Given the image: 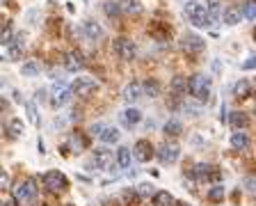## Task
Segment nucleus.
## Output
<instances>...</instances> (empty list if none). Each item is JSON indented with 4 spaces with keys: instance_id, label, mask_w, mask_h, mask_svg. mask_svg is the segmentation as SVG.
I'll list each match as a JSON object with an SVG mask.
<instances>
[{
    "instance_id": "f257e3e1",
    "label": "nucleus",
    "mask_w": 256,
    "mask_h": 206,
    "mask_svg": "<svg viewBox=\"0 0 256 206\" xmlns=\"http://www.w3.org/2000/svg\"><path fill=\"white\" fill-rule=\"evenodd\" d=\"M183 14H186V19L194 28H213L215 26L213 16L208 14L206 3H202V0H188L186 5H183Z\"/></svg>"
},
{
    "instance_id": "f03ea898",
    "label": "nucleus",
    "mask_w": 256,
    "mask_h": 206,
    "mask_svg": "<svg viewBox=\"0 0 256 206\" xmlns=\"http://www.w3.org/2000/svg\"><path fill=\"white\" fill-rule=\"evenodd\" d=\"M188 92H190L192 99L206 103V101L210 99V92H213V80L208 78V76H204V74L192 76V78L188 80Z\"/></svg>"
},
{
    "instance_id": "7ed1b4c3",
    "label": "nucleus",
    "mask_w": 256,
    "mask_h": 206,
    "mask_svg": "<svg viewBox=\"0 0 256 206\" xmlns=\"http://www.w3.org/2000/svg\"><path fill=\"white\" fill-rule=\"evenodd\" d=\"M10 190H12V197L16 199V204H28L37 195V183H34V179H23L12 185Z\"/></svg>"
},
{
    "instance_id": "20e7f679",
    "label": "nucleus",
    "mask_w": 256,
    "mask_h": 206,
    "mask_svg": "<svg viewBox=\"0 0 256 206\" xmlns=\"http://www.w3.org/2000/svg\"><path fill=\"white\" fill-rule=\"evenodd\" d=\"M42 181H44V188H46L48 192H64L66 188H69V179H66L60 169H50V172H46Z\"/></svg>"
},
{
    "instance_id": "39448f33",
    "label": "nucleus",
    "mask_w": 256,
    "mask_h": 206,
    "mask_svg": "<svg viewBox=\"0 0 256 206\" xmlns=\"http://www.w3.org/2000/svg\"><path fill=\"white\" fill-rule=\"evenodd\" d=\"M112 51H114V55H117L119 60H124V62H130V60H135V55H138L135 42L133 39H128V37H117L114 39Z\"/></svg>"
},
{
    "instance_id": "423d86ee",
    "label": "nucleus",
    "mask_w": 256,
    "mask_h": 206,
    "mask_svg": "<svg viewBox=\"0 0 256 206\" xmlns=\"http://www.w3.org/2000/svg\"><path fill=\"white\" fill-rule=\"evenodd\" d=\"M192 176L197 181H213V183H220V181H222V172L210 163H197L194 169H192Z\"/></svg>"
},
{
    "instance_id": "0eeeda50",
    "label": "nucleus",
    "mask_w": 256,
    "mask_h": 206,
    "mask_svg": "<svg viewBox=\"0 0 256 206\" xmlns=\"http://www.w3.org/2000/svg\"><path fill=\"white\" fill-rule=\"evenodd\" d=\"M96 90H98V83L92 78H76L74 85H71V92H74V96H78V99H90Z\"/></svg>"
},
{
    "instance_id": "6e6552de",
    "label": "nucleus",
    "mask_w": 256,
    "mask_h": 206,
    "mask_svg": "<svg viewBox=\"0 0 256 206\" xmlns=\"http://www.w3.org/2000/svg\"><path fill=\"white\" fill-rule=\"evenodd\" d=\"M156 156H158V160L162 165H174L176 160H178V156H181V147L176 142H165L156 151Z\"/></svg>"
},
{
    "instance_id": "1a4fd4ad",
    "label": "nucleus",
    "mask_w": 256,
    "mask_h": 206,
    "mask_svg": "<svg viewBox=\"0 0 256 206\" xmlns=\"http://www.w3.org/2000/svg\"><path fill=\"white\" fill-rule=\"evenodd\" d=\"M181 48L186 51V53H190V55H197V53H202L204 48H206V42H204V37L194 35V32H186L183 39H181Z\"/></svg>"
},
{
    "instance_id": "9d476101",
    "label": "nucleus",
    "mask_w": 256,
    "mask_h": 206,
    "mask_svg": "<svg viewBox=\"0 0 256 206\" xmlns=\"http://www.w3.org/2000/svg\"><path fill=\"white\" fill-rule=\"evenodd\" d=\"M92 133L106 144H112V142H117L119 140V128L106 126V124H94V126H92Z\"/></svg>"
},
{
    "instance_id": "9b49d317",
    "label": "nucleus",
    "mask_w": 256,
    "mask_h": 206,
    "mask_svg": "<svg viewBox=\"0 0 256 206\" xmlns=\"http://www.w3.org/2000/svg\"><path fill=\"white\" fill-rule=\"evenodd\" d=\"M133 156H135V160H138V163H149V160L156 156L154 144H151L149 140H138V142H135V147H133Z\"/></svg>"
},
{
    "instance_id": "f8f14e48",
    "label": "nucleus",
    "mask_w": 256,
    "mask_h": 206,
    "mask_svg": "<svg viewBox=\"0 0 256 206\" xmlns=\"http://www.w3.org/2000/svg\"><path fill=\"white\" fill-rule=\"evenodd\" d=\"M92 163H94L96 169H103V172H108V169H114L112 151H108V149H94V158H92Z\"/></svg>"
},
{
    "instance_id": "ddd939ff",
    "label": "nucleus",
    "mask_w": 256,
    "mask_h": 206,
    "mask_svg": "<svg viewBox=\"0 0 256 206\" xmlns=\"http://www.w3.org/2000/svg\"><path fill=\"white\" fill-rule=\"evenodd\" d=\"M64 69L76 74V71H82L85 69V55L80 53V51H69V53L64 55Z\"/></svg>"
},
{
    "instance_id": "4468645a",
    "label": "nucleus",
    "mask_w": 256,
    "mask_h": 206,
    "mask_svg": "<svg viewBox=\"0 0 256 206\" xmlns=\"http://www.w3.org/2000/svg\"><path fill=\"white\" fill-rule=\"evenodd\" d=\"M71 96H74L71 87H66L64 83H58L53 87V101H50V103H53L55 108H62V106H66V103L71 101Z\"/></svg>"
},
{
    "instance_id": "2eb2a0df",
    "label": "nucleus",
    "mask_w": 256,
    "mask_h": 206,
    "mask_svg": "<svg viewBox=\"0 0 256 206\" xmlns=\"http://www.w3.org/2000/svg\"><path fill=\"white\" fill-rule=\"evenodd\" d=\"M80 30H82V35H85L90 42H98V39L106 35L103 32V28L98 26L96 21H92V19H87V21H82V26H80Z\"/></svg>"
},
{
    "instance_id": "dca6fc26",
    "label": "nucleus",
    "mask_w": 256,
    "mask_h": 206,
    "mask_svg": "<svg viewBox=\"0 0 256 206\" xmlns=\"http://www.w3.org/2000/svg\"><path fill=\"white\" fill-rule=\"evenodd\" d=\"M142 122V112L138 110V108H126V110L122 112V124L124 126H138V124Z\"/></svg>"
},
{
    "instance_id": "f3484780",
    "label": "nucleus",
    "mask_w": 256,
    "mask_h": 206,
    "mask_svg": "<svg viewBox=\"0 0 256 206\" xmlns=\"http://www.w3.org/2000/svg\"><path fill=\"white\" fill-rule=\"evenodd\" d=\"M142 85L140 83H128L126 87H124V101H126V103H135V101L140 99V96H142Z\"/></svg>"
},
{
    "instance_id": "a211bd4d",
    "label": "nucleus",
    "mask_w": 256,
    "mask_h": 206,
    "mask_svg": "<svg viewBox=\"0 0 256 206\" xmlns=\"http://www.w3.org/2000/svg\"><path fill=\"white\" fill-rule=\"evenodd\" d=\"M222 19H224V23H226V26H238L240 19H245V16H242V10H240V7L231 5V7H226V10H224Z\"/></svg>"
},
{
    "instance_id": "6ab92c4d",
    "label": "nucleus",
    "mask_w": 256,
    "mask_h": 206,
    "mask_svg": "<svg viewBox=\"0 0 256 206\" xmlns=\"http://www.w3.org/2000/svg\"><path fill=\"white\" fill-rule=\"evenodd\" d=\"M252 94V83L247 78H240L238 83L234 85V96L236 99H247Z\"/></svg>"
},
{
    "instance_id": "aec40b11",
    "label": "nucleus",
    "mask_w": 256,
    "mask_h": 206,
    "mask_svg": "<svg viewBox=\"0 0 256 206\" xmlns=\"http://www.w3.org/2000/svg\"><path fill=\"white\" fill-rule=\"evenodd\" d=\"M229 122H231V126H234L236 131H242V128H247V126H250V117H247L245 112L236 110V112H231Z\"/></svg>"
},
{
    "instance_id": "412c9836",
    "label": "nucleus",
    "mask_w": 256,
    "mask_h": 206,
    "mask_svg": "<svg viewBox=\"0 0 256 206\" xmlns=\"http://www.w3.org/2000/svg\"><path fill=\"white\" fill-rule=\"evenodd\" d=\"M231 147H234L236 151H245V149L250 147V137H247V133L236 131L234 135H231Z\"/></svg>"
},
{
    "instance_id": "4be33fe9",
    "label": "nucleus",
    "mask_w": 256,
    "mask_h": 206,
    "mask_svg": "<svg viewBox=\"0 0 256 206\" xmlns=\"http://www.w3.org/2000/svg\"><path fill=\"white\" fill-rule=\"evenodd\" d=\"M151 201H154V206H176V199L167 190H158L151 197Z\"/></svg>"
},
{
    "instance_id": "5701e85b",
    "label": "nucleus",
    "mask_w": 256,
    "mask_h": 206,
    "mask_svg": "<svg viewBox=\"0 0 256 206\" xmlns=\"http://www.w3.org/2000/svg\"><path fill=\"white\" fill-rule=\"evenodd\" d=\"M142 90H144V94L149 96V99H156V96H160V83L158 80H154V78H146L142 83Z\"/></svg>"
},
{
    "instance_id": "b1692460",
    "label": "nucleus",
    "mask_w": 256,
    "mask_h": 206,
    "mask_svg": "<svg viewBox=\"0 0 256 206\" xmlns=\"http://www.w3.org/2000/svg\"><path fill=\"white\" fill-rule=\"evenodd\" d=\"M206 7H208V14L213 16L215 23H218L220 19L224 16V12H222V0H206Z\"/></svg>"
},
{
    "instance_id": "393cba45",
    "label": "nucleus",
    "mask_w": 256,
    "mask_h": 206,
    "mask_svg": "<svg viewBox=\"0 0 256 206\" xmlns=\"http://www.w3.org/2000/svg\"><path fill=\"white\" fill-rule=\"evenodd\" d=\"M133 158H135V156H133V151H130L128 147H119L117 149V160H119V165H122L124 169L130 167V160H133Z\"/></svg>"
},
{
    "instance_id": "a878e982",
    "label": "nucleus",
    "mask_w": 256,
    "mask_h": 206,
    "mask_svg": "<svg viewBox=\"0 0 256 206\" xmlns=\"http://www.w3.org/2000/svg\"><path fill=\"white\" fill-rule=\"evenodd\" d=\"M5 53H7V62H16V60H21V55H23V46L12 42L10 46L5 48Z\"/></svg>"
},
{
    "instance_id": "bb28decb",
    "label": "nucleus",
    "mask_w": 256,
    "mask_h": 206,
    "mask_svg": "<svg viewBox=\"0 0 256 206\" xmlns=\"http://www.w3.org/2000/svg\"><path fill=\"white\" fill-rule=\"evenodd\" d=\"M122 5V12H126V14H142V5H140V0H122L119 3Z\"/></svg>"
},
{
    "instance_id": "cd10ccee",
    "label": "nucleus",
    "mask_w": 256,
    "mask_h": 206,
    "mask_svg": "<svg viewBox=\"0 0 256 206\" xmlns=\"http://www.w3.org/2000/svg\"><path fill=\"white\" fill-rule=\"evenodd\" d=\"M181 133H183V126H181V122H178V119H170V122L165 124V135L178 137Z\"/></svg>"
},
{
    "instance_id": "c85d7f7f",
    "label": "nucleus",
    "mask_w": 256,
    "mask_h": 206,
    "mask_svg": "<svg viewBox=\"0 0 256 206\" xmlns=\"http://www.w3.org/2000/svg\"><path fill=\"white\" fill-rule=\"evenodd\" d=\"M103 12H106L108 19H117V16L122 14V5H119V3H114V0H108L106 5H103Z\"/></svg>"
},
{
    "instance_id": "c756f323",
    "label": "nucleus",
    "mask_w": 256,
    "mask_h": 206,
    "mask_svg": "<svg viewBox=\"0 0 256 206\" xmlns=\"http://www.w3.org/2000/svg\"><path fill=\"white\" fill-rule=\"evenodd\" d=\"M242 16L247 21H256V0H247L242 5Z\"/></svg>"
},
{
    "instance_id": "7c9ffc66",
    "label": "nucleus",
    "mask_w": 256,
    "mask_h": 206,
    "mask_svg": "<svg viewBox=\"0 0 256 206\" xmlns=\"http://www.w3.org/2000/svg\"><path fill=\"white\" fill-rule=\"evenodd\" d=\"M87 147V140L80 133H76V135H71V149H74V153H80L82 149Z\"/></svg>"
},
{
    "instance_id": "2f4dec72",
    "label": "nucleus",
    "mask_w": 256,
    "mask_h": 206,
    "mask_svg": "<svg viewBox=\"0 0 256 206\" xmlns=\"http://www.w3.org/2000/svg\"><path fill=\"white\" fill-rule=\"evenodd\" d=\"M7 131H10L12 140H14V137H18V135H23V122H21V119H12L10 126H7Z\"/></svg>"
},
{
    "instance_id": "473e14b6",
    "label": "nucleus",
    "mask_w": 256,
    "mask_h": 206,
    "mask_svg": "<svg viewBox=\"0 0 256 206\" xmlns=\"http://www.w3.org/2000/svg\"><path fill=\"white\" fill-rule=\"evenodd\" d=\"M208 199L215 201V204H218V201H222L224 199V188H222V185H213V188L208 190Z\"/></svg>"
},
{
    "instance_id": "72a5a7b5",
    "label": "nucleus",
    "mask_w": 256,
    "mask_h": 206,
    "mask_svg": "<svg viewBox=\"0 0 256 206\" xmlns=\"http://www.w3.org/2000/svg\"><path fill=\"white\" fill-rule=\"evenodd\" d=\"M21 74L28 76V78H30V76H37L39 74V62H26L21 67Z\"/></svg>"
},
{
    "instance_id": "f704fd0d",
    "label": "nucleus",
    "mask_w": 256,
    "mask_h": 206,
    "mask_svg": "<svg viewBox=\"0 0 256 206\" xmlns=\"http://www.w3.org/2000/svg\"><path fill=\"white\" fill-rule=\"evenodd\" d=\"M138 195L140 197H154L156 192H154V185H149V183H142V185H138Z\"/></svg>"
},
{
    "instance_id": "c9c22d12",
    "label": "nucleus",
    "mask_w": 256,
    "mask_h": 206,
    "mask_svg": "<svg viewBox=\"0 0 256 206\" xmlns=\"http://www.w3.org/2000/svg\"><path fill=\"white\" fill-rule=\"evenodd\" d=\"M14 42V37H12V28L10 26H5V30H2V46H10V44Z\"/></svg>"
},
{
    "instance_id": "e433bc0d",
    "label": "nucleus",
    "mask_w": 256,
    "mask_h": 206,
    "mask_svg": "<svg viewBox=\"0 0 256 206\" xmlns=\"http://www.w3.org/2000/svg\"><path fill=\"white\" fill-rule=\"evenodd\" d=\"M174 90L176 92H186L188 90V83L181 78V76H176V78H174Z\"/></svg>"
},
{
    "instance_id": "4c0bfd02",
    "label": "nucleus",
    "mask_w": 256,
    "mask_h": 206,
    "mask_svg": "<svg viewBox=\"0 0 256 206\" xmlns=\"http://www.w3.org/2000/svg\"><path fill=\"white\" fill-rule=\"evenodd\" d=\"M28 115H30L32 124H37V115H34V106H32V103H28Z\"/></svg>"
},
{
    "instance_id": "58836bf2",
    "label": "nucleus",
    "mask_w": 256,
    "mask_h": 206,
    "mask_svg": "<svg viewBox=\"0 0 256 206\" xmlns=\"http://www.w3.org/2000/svg\"><path fill=\"white\" fill-rule=\"evenodd\" d=\"M242 69H256V58H250L245 64H242Z\"/></svg>"
},
{
    "instance_id": "ea45409f",
    "label": "nucleus",
    "mask_w": 256,
    "mask_h": 206,
    "mask_svg": "<svg viewBox=\"0 0 256 206\" xmlns=\"http://www.w3.org/2000/svg\"><path fill=\"white\" fill-rule=\"evenodd\" d=\"M0 181H2V188H10V176H7V174H2V179H0Z\"/></svg>"
},
{
    "instance_id": "a19ab883",
    "label": "nucleus",
    "mask_w": 256,
    "mask_h": 206,
    "mask_svg": "<svg viewBox=\"0 0 256 206\" xmlns=\"http://www.w3.org/2000/svg\"><path fill=\"white\" fill-rule=\"evenodd\" d=\"M14 201H16V199H14V197H12V199H7V201H5V204H2V206H14Z\"/></svg>"
},
{
    "instance_id": "79ce46f5",
    "label": "nucleus",
    "mask_w": 256,
    "mask_h": 206,
    "mask_svg": "<svg viewBox=\"0 0 256 206\" xmlns=\"http://www.w3.org/2000/svg\"><path fill=\"white\" fill-rule=\"evenodd\" d=\"M176 206H190V204H176Z\"/></svg>"
}]
</instances>
